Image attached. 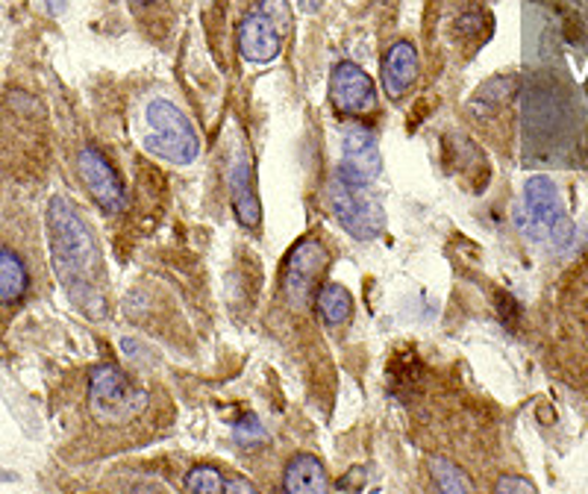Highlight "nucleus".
<instances>
[{
  "label": "nucleus",
  "mask_w": 588,
  "mask_h": 494,
  "mask_svg": "<svg viewBox=\"0 0 588 494\" xmlns=\"http://www.w3.org/2000/svg\"><path fill=\"white\" fill-rule=\"evenodd\" d=\"M283 492L289 494H321L327 492V471L321 459L313 454H297L289 459L283 471Z\"/></svg>",
  "instance_id": "obj_13"
},
{
  "label": "nucleus",
  "mask_w": 588,
  "mask_h": 494,
  "mask_svg": "<svg viewBox=\"0 0 588 494\" xmlns=\"http://www.w3.org/2000/svg\"><path fill=\"white\" fill-rule=\"evenodd\" d=\"M301 10L309 12V15H313V12L321 10V0H301Z\"/></svg>",
  "instance_id": "obj_21"
},
{
  "label": "nucleus",
  "mask_w": 588,
  "mask_h": 494,
  "mask_svg": "<svg viewBox=\"0 0 588 494\" xmlns=\"http://www.w3.org/2000/svg\"><path fill=\"white\" fill-rule=\"evenodd\" d=\"M266 427H262V421H259L254 412H247L245 419H238L236 424H233V442H236L238 447H245V450L266 445Z\"/></svg>",
  "instance_id": "obj_18"
},
{
  "label": "nucleus",
  "mask_w": 588,
  "mask_h": 494,
  "mask_svg": "<svg viewBox=\"0 0 588 494\" xmlns=\"http://www.w3.org/2000/svg\"><path fill=\"white\" fill-rule=\"evenodd\" d=\"M327 266H330V254L318 238H304L292 247L283 266V295L294 309H304L313 301Z\"/></svg>",
  "instance_id": "obj_7"
},
{
  "label": "nucleus",
  "mask_w": 588,
  "mask_h": 494,
  "mask_svg": "<svg viewBox=\"0 0 588 494\" xmlns=\"http://www.w3.org/2000/svg\"><path fill=\"white\" fill-rule=\"evenodd\" d=\"M497 492L506 494V492H521V494H532L536 492V485L530 483V480H524V477H503L501 483L494 485Z\"/></svg>",
  "instance_id": "obj_19"
},
{
  "label": "nucleus",
  "mask_w": 588,
  "mask_h": 494,
  "mask_svg": "<svg viewBox=\"0 0 588 494\" xmlns=\"http://www.w3.org/2000/svg\"><path fill=\"white\" fill-rule=\"evenodd\" d=\"M521 227L532 242H548L553 247H568L574 242V224L562 203L560 186L551 177H530L524 186Z\"/></svg>",
  "instance_id": "obj_3"
},
{
  "label": "nucleus",
  "mask_w": 588,
  "mask_h": 494,
  "mask_svg": "<svg viewBox=\"0 0 588 494\" xmlns=\"http://www.w3.org/2000/svg\"><path fill=\"white\" fill-rule=\"evenodd\" d=\"M330 101L344 115H365L377 106V86L356 62H339L330 74Z\"/></svg>",
  "instance_id": "obj_10"
},
{
  "label": "nucleus",
  "mask_w": 588,
  "mask_h": 494,
  "mask_svg": "<svg viewBox=\"0 0 588 494\" xmlns=\"http://www.w3.org/2000/svg\"><path fill=\"white\" fill-rule=\"evenodd\" d=\"M148 124H151L153 130L144 139L148 153L174 162V165H191V162L198 160V130L191 127L189 118L172 101H151V106H148Z\"/></svg>",
  "instance_id": "obj_5"
},
{
  "label": "nucleus",
  "mask_w": 588,
  "mask_h": 494,
  "mask_svg": "<svg viewBox=\"0 0 588 494\" xmlns=\"http://www.w3.org/2000/svg\"><path fill=\"white\" fill-rule=\"evenodd\" d=\"M151 398L115 365H95L89 374V412L104 427H124L142 415Z\"/></svg>",
  "instance_id": "obj_2"
},
{
  "label": "nucleus",
  "mask_w": 588,
  "mask_h": 494,
  "mask_svg": "<svg viewBox=\"0 0 588 494\" xmlns=\"http://www.w3.org/2000/svg\"><path fill=\"white\" fill-rule=\"evenodd\" d=\"M380 172L383 156L374 133H371L368 127H362V124L344 127L339 177H342L344 183H351V186H368L371 180H377V174Z\"/></svg>",
  "instance_id": "obj_8"
},
{
  "label": "nucleus",
  "mask_w": 588,
  "mask_h": 494,
  "mask_svg": "<svg viewBox=\"0 0 588 494\" xmlns=\"http://www.w3.org/2000/svg\"><path fill=\"white\" fill-rule=\"evenodd\" d=\"M227 189L230 198H233L236 219L242 221L245 227L257 230L259 221H262V207H259L257 189H254V165H250L245 153H236L233 162H230Z\"/></svg>",
  "instance_id": "obj_11"
},
{
  "label": "nucleus",
  "mask_w": 588,
  "mask_h": 494,
  "mask_svg": "<svg viewBox=\"0 0 588 494\" xmlns=\"http://www.w3.org/2000/svg\"><path fill=\"white\" fill-rule=\"evenodd\" d=\"M48 236H50V259L57 271L59 283L74 297L77 304L95 318H104L106 301L101 295V247L83 215L66 198H54L48 207Z\"/></svg>",
  "instance_id": "obj_1"
},
{
  "label": "nucleus",
  "mask_w": 588,
  "mask_h": 494,
  "mask_svg": "<svg viewBox=\"0 0 588 494\" xmlns=\"http://www.w3.org/2000/svg\"><path fill=\"white\" fill-rule=\"evenodd\" d=\"M292 27V10L285 0H259L238 24V54L250 66H268L280 57L283 38Z\"/></svg>",
  "instance_id": "obj_4"
},
{
  "label": "nucleus",
  "mask_w": 588,
  "mask_h": 494,
  "mask_svg": "<svg viewBox=\"0 0 588 494\" xmlns=\"http://www.w3.org/2000/svg\"><path fill=\"white\" fill-rule=\"evenodd\" d=\"M186 492L191 494H221L224 492V477L219 468L195 466L186 474Z\"/></svg>",
  "instance_id": "obj_17"
},
{
  "label": "nucleus",
  "mask_w": 588,
  "mask_h": 494,
  "mask_svg": "<svg viewBox=\"0 0 588 494\" xmlns=\"http://www.w3.org/2000/svg\"><path fill=\"white\" fill-rule=\"evenodd\" d=\"M315 306H318V315L324 318V324H330V327L344 324L353 313L351 292L339 283L321 285V289L315 292Z\"/></svg>",
  "instance_id": "obj_15"
},
{
  "label": "nucleus",
  "mask_w": 588,
  "mask_h": 494,
  "mask_svg": "<svg viewBox=\"0 0 588 494\" xmlns=\"http://www.w3.org/2000/svg\"><path fill=\"white\" fill-rule=\"evenodd\" d=\"M327 203L344 233L356 242H371L386 227V212H383L380 200L368 195L365 186H351L342 177H336L327 189Z\"/></svg>",
  "instance_id": "obj_6"
},
{
  "label": "nucleus",
  "mask_w": 588,
  "mask_h": 494,
  "mask_svg": "<svg viewBox=\"0 0 588 494\" xmlns=\"http://www.w3.org/2000/svg\"><path fill=\"white\" fill-rule=\"evenodd\" d=\"M224 492H257V489L245 480H224Z\"/></svg>",
  "instance_id": "obj_20"
},
{
  "label": "nucleus",
  "mask_w": 588,
  "mask_h": 494,
  "mask_svg": "<svg viewBox=\"0 0 588 494\" xmlns=\"http://www.w3.org/2000/svg\"><path fill=\"white\" fill-rule=\"evenodd\" d=\"M430 474H433V480H436L438 489L447 494H462V492L468 494L471 489H474V485H471V480H468L466 471H462L459 466H454L450 459H442V457L430 459Z\"/></svg>",
  "instance_id": "obj_16"
},
{
  "label": "nucleus",
  "mask_w": 588,
  "mask_h": 494,
  "mask_svg": "<svg viewBox=\"0 0 588 494\" xmlns=\"http://www.w3.org/2000/svg\"><path fill=\"white\" fill-rule=\"evenodd\" d=\"M77 168H80L83 186L101 210L115 215L127 207V191H124L121 177L97 148H83L77 156Z\"/></svg>",
  "instance_id": "obj_9"
},
{
  "label": "nucleus",
  "mask_w": 588,
  "mask_h": 494,
  "mask_svg": "<svg viewBox=\"0 0 588 494\" xmlns=\"http://www.w3.org/2000/svg\"><path fill=\"white\" fill-rule=\"evenodd\" d=\"M27 292L30 271L24 266V259L10 247H0V306L21 304Z\"/></svg>",
  "instance_id": "obj_14"
},
{
  "label": "nucleus",
  "mask_w": 588,
  "mask_h": 494,
  "mask_svg": "<svg viewBox=\"0 0 588 494\" xmlns=\"http://www.w3.org/2000/svg\"><path fill=\"white\" fill-rule=\"evenodd\" d=\"M383 89L389 97H403L418 80V50L412 42H395L383 57Z\"/></svg>",
  "instance_id": "obj_12"
}]
</instances>
